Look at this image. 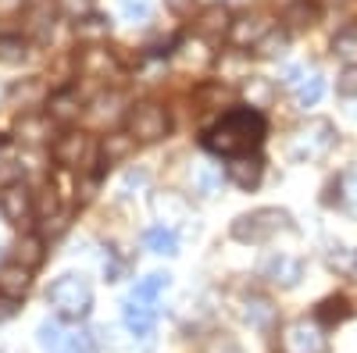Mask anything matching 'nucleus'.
Returning a JSON list of instances; mask_svg holds the SVG:
<instances>
[{"label":"nucleus","instance_id":"obj_1","mask_svg":"<svg viewBox=\"0 0 357 353\" xmlns=\"http://www.w3.org/2000/svg\"><path fill=\"white\" fill-rule=\"evenodd\" d=\"M268 122L264 114L254 107H236L225 111L218 122L204 132V146L218 157H243V154H257V146L264 143Z\"/></svg>","mask_w":357,"mask_h":353},{"label":"nucleus","instance_id":"obj_2","mask_svg":"<svg viewBox=\"0 0 357 353\" xmlns=\"http://www.w3.org/2000/svg\"><path fill=\"white\" fill-rule=\"evenodd\" d=\"M47 304L54 307V314L61 321H82V317H89V311H93V285L86 282V275L65 272L47 289Z\"/></svg>","mask_w":357,"mask_h":353},{"label":"nucleus","instance_id":"obj_3","mask_svg":"<svg viewBox=\"0 0 357 353\" xmlns=\"http://www.w3.org/2000/svg\"><path fill=\"white\" fill-rule=\"evenodd\" d=\"M336 125L329 118H307V122L293 132L289 143V161L293 164H318L329 157V150L336 146Z\"/></svg>","mask_w":357,"mask_h":353},{"label":"nucleus","instance_id":"obj_4","mask_svg":"<svg viewBox=\"0 0 357 353\" xmlns=\"http://www.w3.org/2000/svg\"><path fill=\"white\" fill-rule=\"evenodd\" d=\"M232 240L236 243H268L279 232H293V214L282 207H257L250 214H240L232 221Z\"/></svg>","mask_w":357,"mask_h":353},{"label":"nucleus","instance_id":"obj_5","mask_svg":"<svg viewBox=\"0 0 357 353\" xmlns=\"http://www.w3.org/2000/svg\"><path fill=\"white\" fill-rule=\"evenodd\" d=\"M168 129H172V118L158 100H143L126 114V132L136 143H158V139L168 136Z\"/></svg>","mask_w":357,"mask_h":353},{"label":"nucleus","instance_id":"obj_6","mask_svg":"<svg viewBox=\"0 0 357 353\" xmlns=\"http://www.w3.org/2000/svg\"><path fill=\"white\" fill-rule=\"evenodd\" d=\"M279 350L282 353H329L325 329L314 317H296L279 329Z\"/></svg>","mask_w":357,"mask_h":353},{"label":"nucleus","instance_id":"obj_7","mask_svg":"<svg viewBox=\"0 0 357 353\" xmlns=\"http://www.w3.org/2000/svg\"><path fill=\"white\" fill-rule=\"evenodd\" d=\"M261 279L275 289H296V282L304 279V260L293 253H268L261 260Z\"/></svg>","mask_w":357,"mask_h":353},{"label":"nucleus","instance_id":"obj_8","mask_svg":"<svg viewBox=\"0 0 357 353\" xmlns=\"http://www.w3.org/2000/svg\"><path fill=\"white\" fill-rule=\"evenodd\" d=\"M0 214H4L11 225H25V221L36 218V196L29 193L25 182L0 186Z\"/></svg>","mask_w":357,"mask_h":353},{"label":"nucleus","instance_id":"obj_9","mask_svg":"<svg viewBox=\"0 0 357 353\" xmlns=\"http://www.w3.org/2000/svg\"><path fill=\"white\" fill-rule=\"evenodd\" d=\"M236 304H240V307H236V311H240V317L247 321L254 332H275V325H279V307L268 300V297H261V292H243Z\"/></svg>","mask_w":357,"mask_h":353},{"label":"nucleus","instance_id":"obj_10","mask_svg":"<svg viewBox=\"0 0 357 353\" xmlns=\"http://www.w3.org/2000/svg\"><path fill=\"white\" fill-rule=\"evenodd\" d=\"M50 154H54V161L61 164V168H82L89 157H93V150H89V136L86 132H75V129H68V132H61L54 143H50Z\"/></svg>","mask_w":357,"mask_h":353},{"label":"nucleus","instance_id":"obj_11","mask_svg":"<svg viewBox=\"0 0 357 353\" xmlns=\"http://www.w3.org/2000/svg\"><path fill=\"white\" fill-rule=\"evenodd\" d=\"M54 118L47 111H25L15 125V139L25 143V146H43V143H54Z\"/></svg>","mask_w":357,"mask_h":353},{"label":"nucleus","instance_id":"obj_12","mask_svg":"<svg viewBox=\"0 0 357 353\" xmlns=\"http://www.w3.org/2000/svg\"><path fill=\"white\" fill-rule=\"evenodd\" d=\"M225 179H229L236 189H243V193L257 189V186H261V179H264V157H261V154L232 157V161L225 164Z\"/></svg>","mask_w":357,"mask_h":353},{"label":"nucleus","instance_id":"obj_13","mask_svg":"<svg viewBox=\"0 0 357 353\" xmlns=\"http://www.w3.org/2000/svg\"><path fill=\"white\" fill-rule=\"evenodd\" d=\"M232 29V15H229V8L225 4H207V8H200V15H197V36L200 40H222L225 33Z\"/></svg>","mask_w":357,"mask_h":353},{"label":"nucleus","instance_id":"obj_14","mask_svg":"<svg viewBox=\"0 0 357 353\" xmlns=\"http://www.w3.org/2000/svg\"><path fill=\"white\" fill-rule=\"evenodd\" d=\"M122 321H126V329H129L139 343H151V336H154V329H158V311H154L151 304H132V300H126Z\"/></svg>","mask_w":357,"mask_h":353},{"label":"nucleus","instance_id":"obj_15","mask_svg":"<svg viewBox=\"0 0 357 353\" xmlns=\"http://www.w3.org/2000/svg\"><path fill=\"white\" fill-rule=\"evenodd\" d=\"M318 18H321V11H318V4L314 0H293V4L282 11V29L286 33H307V29H314L318 25Z\"/></svg>","mask_w":357,"mask_h":353},{"label":"nucleus","instance_id":"obj_16","mask_svg":"<svg viewBox=\"0 0 357 353\" xmlns=\"http://www.w3.org/2000/svg\"><path fill=\"white\" fill-rule=\"evenodd\" d=\"M151 207H154V214H158L161 221H186V218H190V203H186V196H183V193H175V189H161V193H154Z\"/></svg>","mask_w":357,"mask_h":353},{"label":"nucleus","instance_id":"obj_17","mask_svg":"<svg viewBox=\"0 0 357 353\" xmlns=\"http://www.w3.org/2000/svg\"><path fill=\"white\" fill-rule=\"evenodd\" d=\"M29 285H33V275H29V268H22L18 260L0 264V292H4V297L22 300L25 292H29Z\"/></svg>","mask_w":357,"mask_h":353},{"label":"nucleus","instance_id":"obj_18","mask_svg":"<svg viewBox=\"0 0 357 353\" xmlns=\"http://www.w3.org/2000/svg\"><path fill=\"white\" fill-rule=\"evenodd\" d=\"M114 68H118L114 54L104 50V47H86V50L79 54V72H82L86 79H100V75H107V72H114Z\"/></svg>","mask_w":357,"mask_h":353},{"label":"nucleus","instance_id":"obj_19","mask_svg":"<svg viewBox=\"0 0 357 353\" xmlns=\"http://www.w3.org/2000/svg\"><path fill=\"white\" fill-rule=\"evenodd\" d=\"M347 317H354V307L347 297H325L318 307H314V321L321 329H333V325H343Z\"/></svg>","mask_w":357,"mask_h":353},{"label":"nucleus","instance_id":"obj_20","mask_svg":"<svg viewBox=\"0 0 357 353\" xmlns=\"http://www.w3.org/2000/svg\"><path fill=\"white\" fill-rule=\"evenodd\" d=\"M43 257H47V240L43 235H36V232H25L22 240H18V250H15V260L22 264V268H40L43 264Z\"/></svg>","mask_w":357,"mask_h":353},{"label":"nucleus","instance_id":"obj_21","mask_svg":"<svg viewBox=\"0 0 357 353\" xmlns=\"http://www.w3.org/2000/svg\"><path fill=\"white\" fill-rule=\"evenodd\" d=\"M79 111H82V100H79V93L72 90V86H65V90H57L54 97H50V118H54V122H75V118H79Z\"/></svg>","mask_w":357,"mask_h":353},{"label":"nucleus","instance_id":"obj_22","mask_svg":"<svg viewBox=\"0 0 357 353\" xmlns=\"http://www.w3.org/2000/svg\"><path fill=\"white\" fill-rule=\"evenodd\" d=\"M107 33H111V22L97 11L75 22V40L86 43V47H100V40H107Z\"/></svg>","mask_w":357,"mask_h":353},{"label":"nucleus","instance_id":"obj_23","mask_svg":"<svg viewBox=\"0 0 357 353\" xmlns=\"http://www.w3.org/2000/svg\"><path fill=\"white\" fill-rule=\"evenodd\" d=\"M286 47H289V33L286 29H279V25H272L268 33L254 43V57H261V61H275V57H282L286 54Z\"/></svg>","mask_w":357,"mask_h":353},{"label":"nucleus","instance_id":"obj_24","mask_svg":"<svg viewBox=\"0 0 357 353\" xmlns=\"http://www.w3.org/2000/svg\"><path fill=\"white\" fill-rule=\"evenodd\" d=\"M143 243L151 253H161V257H175L178 253V235L172 225H154V228H146L143 232Z\"/></svg>","mask_w":357,"mask_h":353},{"label":"nucleus","instance_id":"obj_25","mask_svg":"<svg viewBox=\"0 0 357 353\" xmlns=\"http://www.w3.org/2000/svg\"><path fill=\"white\" fill-rule=\"evenodd\" d=\"M325 264L336 275H357V250L347 243H325Z\"/></svg>","mask_w":357,"mask_h":353},{"label":"nucleus","instance_id":"obj_26","mask_svg":"<svg viewBox=\"0 0 357 353\" xmlns=\"http://www.w3.org/2000/svg\"><path fill=\"white\" fill-rule=\"evenodd\" d=\"M168 282H172V275H161V272H154V275H146V279H139L136 282V289L129 292V300L132 304H158V297L168 289Z\"/></svg>","mask_w":357,"mask_h":353},{"label":"nucleus","instance_id":"obj_27","mask_svg":"<svg viewBox=\"0 0 357 353\" xmlns=\"http://www.w3.org/2000/svg\"><path fill=\"white\" fill-rule=\"evenodd\" d=\"M136 139L129 136V132H111V136H104V143H100V150H104V164L111 168V164H118V161H126L132 150H136Z\"/></svg>","mask_w":357,"mask_h":353},{"label":"nucleus","instance_id":"obj_28","mask_svg":"<svg viewBox=\"0 0 357 353\" xmlns=\"http://www.w3.org/2000/svg\"><path fill=\"white\" fill-rule=\"evenodd\" d=\"M268 29H272V25H264V18H257V15H243L240 22H232V29H229V33H232V43H257L264 33H268Z\"/></svg>","mask_w":357,"mask_h":353},{"label":"nucleus","instance_id":"obj_29","mask_svg":"<svg viewBox=\"0 0 357 353\" xmlns=\"http://www.w3.org/2000/svg\"><path fill=\"white\" fill-rule=\"evenodd\" d=\"M222 168L218 164H197L193 168V189L200 193V196H215L218 189H222Z\"/></svg>","mask_w":357,"mask_h":353},{"label":"nucleus","instance_id":"obj_30","mask_svg":"<svg viewBox=\"0 0 357 353\" xmlns=\"http://www.w3.org/2000/svg\"><path fill=\"white\" fill-rule=\"evenodd\" d=\"M333 54L343 61V68L357 65V25H347V29H340V33L333 36Z\"/></svg>","mask_w":357,"mask_h":353},{"label":"nucleus","instance_id":"obj_31","mask_svg":"<svg viewBox=\"0 0 357 353\" xmlns=\"http://www.w3.org/2000/svg\"><path fill=\"white\" fill-rule=\"evenodd\" d=\"M29 57V40L18 36V33H8L0 36V65H22Z\"/></svg>","mask_w":357,"mask_h":353},{"label":"nucleus","instance_id":"obj_32","mask_svg":"<svg viewBox=\"0 0 357 353\" xmlns=\"http://www.w3.org/2000/svg\"><path fill=\"white\" fill-rule=\"evenodd\" d=\"M321 93H325V79L318 72H311V75H304L301 82H296V104L301 107H314L321 100Z\"/></svg>","mask_w":357,"mask_h":353},{"label":"nucleus","instance_id":"obj_33","mask_svg":"<svg viewBox=\"0 0 357 353\" xmlns=\"http://www.w3.org/2000/svg\"><path fill=\"white\" fill-rule=\"evenodd\" d=\"M272 93H275L272 79H261V75H250V79H247V104H250L254 111H261V107L272 104Z\"/></svg>","mask_w":357,"mask_h":353},{"label":"nucleus","instance_id":"obj_34","mask_svg":"<svg viewBox=\"0 0 357 353\" xmlns=\"http://www.w3.org/2000/svg\"><path fill=\"white\" fill-rule=\"evenodd\" d=\"M65 336H68V332H65L61 325H57V321H50V317H47V321H40V329H36V343H40L47 353H57V350H61Z\"/></svg>","mask_w":357,"mask_h":353},{"label":"nucleus","instance_id":"obj_35","mask_svg":"<svg viewBox=\"0 0 357 353\" xmlns=\"http://www.w3.org/2000/svg\"><path fill=\"white\" fill-rule=\"evenodd\" d=\"M118 104H122V93H100L93 104H89V118L100 125L104 118H114L118 114Z\"/></svg>","mask_w":357,"mask_h":353},{"label":"nucleus","instance_id":"obj_36","mask_svg":"<svg viewBox=\"0 0 357 353\" xmlns=\"http://www.w3.org/2000/svg\"><path fill=\"white\" fill-rule=\"evenodd\" d=\"M336 182H340V200L347 203V207H354V211H357V164H354V168H347Z\"/></svg>","mask_w":357,"mask_h":353},{"label":"nucleus","instance_id":"obj_37","mask_svg":"<svg viewBox=\"0 0 357 353\" xmlns=\"http://www.w3.org/2000/svg\"><path fill=\"white\" fill-rule=\"evenodd\" d=\"M336 93L343 100H357V65H347L340 75H336Z\"/></svg>","mask_w":357,"mask_h":353},{"label":"nucleus","instance_id":"obj_38","mask_svg":"<svg viewBox=\"0 0 357 353\" xmlns=\"http://www.w3.org/2000/svg\"><path fill=\"white\" fill-rule=\"evenodd\" d=\"M122 15L129 18V22H151V15H154V4L151 0H122Z\"/></svg>","mask_w":357,"mask_h":353},{"label":"nucleus","instance_id":"obj_39","mask_svg":"<svg viewBox=\"0 0 357 353\" xmlns=\"http://www.w3.org/2000/svg\"><path fill=\"white\" fill-rule=\"evenodd\" d=\"M93 4H97V0H57V11L68 15L72 22H79L86 15H93Z\"/></svg>","mask_w":357,"mask_h":353},{"label":"nucleus","instance_id":"obj_40","mask_svg":"<svg viewBox=\"0 0 357 353\" xmlns=\"http://www.w3.org/2000/svg\"><path fill=\"white\" fill-rule=\"evenodd\" d=\"M168 4V11L172 15H178V18H186V15H193V8H197V0H165Z\"/></svg>","mask_w":357,"mask_h":353},{"label":"nucleus","instance_id":"obj_41","mask_svg":"<svg viewBox=\"0 0 357 353\" xmlns=\"http://www.w3.org/2000/svg\"><path fill=\"white\" fill-rule=\"evenodd\" d=\"M146 179H151V175H146L143 168H132V171L126 175V189H143V186H146Z\"/></svg>","mask_w":357,"mask_h":353},{"label":"nucleus","instance_id":"obj_42","mask_svg":"<svg viewBox=\"0 0 357 353\" xmlns=\"http://www.w3.org/2000/svg\"><path fill=\"white\" fill-rule=\"evenodd\" d=\"M18 314V300H11V297H4L0 292V321H8V317H15Z\"/></svg>","mask_w":357,"mask_h":353},{"label":"nucleus","instance_id":"obj_43","mask_svg":"<svg viewBox=\"0 0 357 353\" xmlns=\"http://www.w3.org/2000/svg\"><path fill=\"white\" fill-rule=\"evenodd\" d=\"M207 353H243V350L236 346V343H215V346L207 350Z\"/></svg>","mask_w":357,"mask_h":353},{"label":"nucleus","instance_id":"obj_44","mask_svg":"<svg viewBox=\"0 0 357 353\" xmlns=\"http://www.w3.org/2000/svg\"><path fill=\"white\" fill-rule=\"evenodd\" d=\"M25 0H0V11H18Z\"/></svg>","mask_w":357,"mask_h":353},{"label":"nucleus","instance_id":"obj_45","mask_svg":"<svg viewBox=\"0 0 357 353\" xmlns=\"http://www.w3.org/2000/svg\"><path fill=\"white\" fill-rule=\"evenodd\" d=\"M0 100H8V86H0Z\"/></svg>","mask_w":357,"mask_h":353},{"label":"nucleus","instance_id":"obj_46","mask_svg":"<svg viewBox=\"0 0 357 353\" xmlns=\"http://www.w3.org/2000/svg\"><path fill=\"white\" fill-rule=\"evenodd\" d=\"M0 353H8V350H0Z\"/></svg>","mask_w":357,"mask_h":353},{"label":"nucleus","instance_id":"obj_47","mask_svg":"<svg viewBox=\"0 0 357 353\" xmlns=\"http://www.w3.org/2000/svg\"><path fill=\"white\" fill-rule=\"evenodd\" d=\"M354 118H357V111H354Z\"/></svg>","mask_w":357,"mask_h":353}]
</instances>
